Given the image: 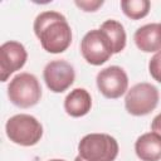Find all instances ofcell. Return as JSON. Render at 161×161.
I'll list each match as a JSON object with an SVG mask.
<instances>
[{
	"label": "cell",
	"mask_w": 161,
	"mask_h": 161,
	"mask_svg": "<svg viewBox=\"0 0 161 161\" xmlns=\"http://www.w3.org/2000/svg\"><path fill=\"white\" fill-rule=\"evenodd\" d=\"M28 53L25 47L15 40L6 42L0 47V73L1 82H6L8 78L16 70L21 69L26 62Z\"/></svg>",
	"instance_id": "9"
},
{
	"label": "cell",
	"mask_w": 161,
	"mask_h": 161,
	"mask_svg": "<svg viewBox=\"0 0 161 161\" xmlns=\"http://www.w3.org/2000/svg\"><path fill=\"white\" fill-rule=\"evenodd\" d=\"M75 5L78 8H80L83 11H96L99 6L103 5V1L102 0H86V1H79V0H75Z\"/></svg>",
	"instance_id": "16"
},
{
	"label": "cell",
	"mask_w": 161,
	"mask_h": 161,
	"mask_svg": "<svg viewBox=\"0 0 161 161\" xmlns=\"http://www.w3.org/2000/svg\"><path fill=\"white\" fill-rule=\"evenodd\" d=\"M92 107V98L87 89L74 88L64 99V109L72 117L86 116Z\"/></svg>",
	"instance_id": "12"
},
{
	"label": "cell",
	"mask_w": 161,
	"mask_h": 161,
	"mask_svg": "<svg viewBox=\"0 0 161 161\" xmlns=\"http://www.w3.org/2000/svg\"><path fill=\"white\" fill-rule=\"evenodd\" d=\"M158 98V89L153 84L147 82L137 83L127 91L125 107L132 116H146L156 108Z\"/></svg>",
	"instance_id": "5"
},
{
	"label": "cell",
	"mask_w": 161,
	"mask_h": 161,
	"mask_svg": "<svg viewBox=\"0 0 161 161\" xmlns=\"http://www.w3.org/2000/svg\"><path fill=\"white\" fill-rule=\"evenodd\" d=\"M8 138L20 146H34L43 136L42 123L30 114L20 113L10 117L5 125Z\"/></svg>",
	"instance_id": "3"
},
{
	"label": "cell",
	"mask_w": 161,
	"mask_h": 161,
	"mask_svg": "<svg viewBox=\"0 0 161 161\" xmlns=\"http://www.w3.org/2000/svg\"><path fill=\"white\" fill-rule=\"evenodd\" d=\"M80 53L87 63L101 65L106 63L113 54L111 42L101 29L89 30L80 42Z\"/></svg>",
	"instance_id": "6"
},
{
	"label": "cell",
	"mask_w": 161,
	"mask_h": 161,
	"mask_svg": "<svg viewBox=\"0 0 161 161\" xmlns=\"http://www.w3.org/2000/svg\"><path fill=\"white\" fill-rule=\"evenodd\" d=\"M148 72L151 77L161 83V50L157 52L148 62Z\"/></svg>",
	"instance_id": "15"
},
{
	"label": "cell",
	"mask_w": 161,
	"mask_h": 161,
	"mask_svg": "<svg viewBox=\"0 0 161 161\" xmlns=\"http://www.w3.org/2000/svg\"><path fill=\"white\" fill-rule=\"evenodd\" d=\"M8 97L13 104L20 108L35 106L42 97V87L38 78L30 73L16 74L8 86Z\"/></svg>",
	"instance_id": "4"
},
{
	"label": "cell",
	"mask_w": 161,
	"mask_h": 161,
	"mask_svg": "<svg viewBox=\"0 0 161 161\" xmlns=\"http://www.w3.org/2000/svg\"><path fill=\"white\" fill-rule=\"evenodd\" d=\"M118 142L107 133H88L78 143V152L86 161H114Z\"/></svg>",
	"instance_id": "2"
},
{
	"label": "cell",
	"mask_w": 161,
	"mask_h": 161,
	"mask_svg": "<svg viewBox=\"0 0 161 161\" xmlns=\"http://www.w3.org/2000/svg\"><path fill=\"white\" fill-rule=\"evenodd\" d=\"M34 33L44 50L52 54L63 53L72 43V29L58 11H43L34 20Z\"/></svg>",
	"instance_id": "1"
},
{
	"label": "cell",
	"mask_w": 161,
	"mask_h": 161,
	"mask_svg": "<svg viewBox=\"0 0 161 161\" xmlns=\"http://www.w3.org/2000/svg\"><path fill=\"white\" fill-rule=\"evenodd\" d=\"M99 29L107 34V36L111 42V45H112L113 54L119 53L125 49V47H126V31H125L123 25L119 21L113 20V19L106 20L104 23H102Z\"/></svg>",
	"instance_id": "13"
},
{
	"label": "cell",
	"mask_w": 161,
	"mask_h": 161,
	"mask_svg": "<svg viewBox=\"0 0 161 161\" xmlns=\"http://www.w3.org/2000/svg\"><path fill=\"white\" fill-rule=\"evenodd\" d=\"M74 161H86V160H84V158H82V157H80V156L78 155V156H77V157L74 158Z\"/></svg>",
	"instance_id": "18"
},
{
	"label": "cell",
	"mask_w": 161,
	"mask_h": 161,
	"mask_svg": "<svg viewBox=\"0 0 161 161\" xmlns=\"http://www.w3.org/2000/svg\"><path fill=\"white\" fill-rule=\"evenodd\" d=\"M133 40L136 47L145 52H160L161 50V24L160 23H151L140 26L133 35Z\"/></svg>",
	"instance_id": "10"
},
{
	"label": "cell",
	"mask_w": 161,
	"mask_h": 161,
	"mask_svg": "<svg viewBox=\"0 0 161 161\" xmlns=\"http://www.w3.org/2000/svg\"><path fill=\"white\" fill-rule=\"evenodd\" d=\"M43 78L47 87L54 93L67 91L74 82V68L65 60L57 59L49 62L43 70Z\"/></svg>",
	"instance_id": "8"
},
{
	"label": "cell",
	"mask_w": 161,
	"mask_h": 161,
	"mask_svg": "<svg viewBox=\"0 0 161 161\" xmlns=\"http://www.w3.org/2000/svg\"><path fill=\"white\" fill-rule=\"evenodd\" d=\"M135 151L142 161H160L161 160V136L156 132H147L141 135L135 142Z\"/></svg>",
	"instance_id": "11"
},
{
	"label": "cell",
	"mask_w": 161,
	"mask_h": 161,
	"mask_svg": "<svg viewBox=\"0 0 161 161\" xmlns=\"http://www.w3.org/2000/svg\"><path fill=\"white\" fill-rule=\"evenodd\" d=\"M49 161H65V160H60V158H53V160H49Z\"/></svg>",
	"instance_id": "19"
},
{
	"label": "cell",
	"mask_w": 161,
	"mask_h": 161,
	"mask_svg": "<svg viewBox=\"0 0 161 161\" xmlns=\"http://www.w3.org/2000/svg\"><path fill=\"white\" fill-rule=\"evenodd\" d=\"M96 82L99 92L106 98L111 99H116L123 96L128 87V77L123 68L118 65H109L99 70Z\"/></svg>",
	"instance_id": "7"
},
{
	"label": "cell",
	"mask_w": 161,
	"mask_h": 161,
	"mask_svg": "<svg viewBox=\"0 0 161 161\" xmlns=\"http://www.w3.org/2000/svg\"><path fill=\"white\" fill-rule=\"evenodd\" d=\"M151 3L148 0H122L121 8L126 16L132 20L145 18L150 11Z\"/></svg>",
	"instance_id": "14"
},
{
	"label": "cell",
	"mask_w": 161,
	"mask_h": 161,
	"mask_svg": "<svg viewBox=\"0 0 161 161\" xmlns=\"http://www.w3.org/2000/svg\"><path fill=\"white\" fill-rule=\"evenodd\" d=\"M151 130L152 132H156L157 135L161 136V113H158L151 122Z\"/></svg>",
	"instance_id": "17"
}]
</instances>
